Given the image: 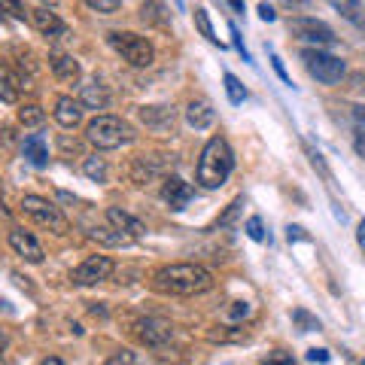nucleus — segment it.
<instances>
[{"label":"nucleus","mask_w":365,"mask_h":365,"mask_svg":"<svg viewBox=\"0 0 365 365\" xmlns=\"http://www.w3.org/2000/svg\"><path fill=\"white\" fill-rule=\"evenodd\" d=\"M356 241H359V250L365 253V220L359 222V228H356Z\"/></svg>","instance_id":"nucleus-41"},{"label":"nucleus","mask_w":365,"mask_h":365,"mask_svg":"<svg viewBox=\"0 0 365 365\" xmlns=\"http://www.w3.org/2000/svg\"><path fill=\"white\" fill-rule=\"evenodd\" d=\"M131 137H134L131 125L119 116H95L86 125V140L101 153L122 150L125 143H131Z\"/></svg>","instance_id":"nucleus-3"},{"label":"nucleus","mask_w":365,"mask_h":365,"mask_svg":"<svg viewBox=\"0 0 365 365\" xmlns=\"http://www.w3.org/2000/svg\"><path fill=\"white\" fill-rule=\"evenodd\" d=\"M21 153H25V158H28L34 168H46V165H49V150H46V143H43L40 134L25 137V143H21Z\"/></svg>","instance_id":"nucleus-19"},{"label":"nucleus","mask_w":365,"mask_h":365,"mask_svg":"<svg viewBox=\"0 0 365 365\" xmlns=\"http://www.w3.org/2000/svg\"><path fill=\"white\" fill-rule=\"evenodd\" d=\"M153 287L165 295H198L213 287V274L192 262H177V265H165L155 271Z\"/></svg>","instance_id":"nucleus-1"},{"label":"nucleus","mask_w":365,"mask_h":365,"mask_svg":"<svg viewBox=\"0 0 365 365\" xmlns=\"http://www.w3.org/2000/svg\"><path fill=\"white\" fill-rule=\"evenodd\" d=\"M362 25H365V21H362Z\"/></svg>","instance_id":"nucleus-47"},{"label":"nucleus","mask_w":365,"mask_h":365,"mask_svg":"<svg viewBox=\"0 0 365 365\" xmlns=\"http://www.w3.org/2000/svg\"><path fill=\"white\" fill-rule=\"evenodd\" d=\"M9 247L16 250V256L31 262V265H40L43 262V247L37 244V237L31 232H25V228H13V232H9Z\"/></svg>","instance_id":"nucleus-10"},{"label":"nucleus","mask_w":365,"mask_h":365,"mask_svg":"<svg viewBox=\"0 0 365 365\" xmlns=\"http://www.w3.org/2000/svg\"><path fill=\"white\" fill-rule=\"evenodd\" d=\"M292 319L302 326V332H314V329H319V319L311 317L307 311H302V307H299V311H292Z\"/></svg>","instance_id":"nucleus-31"},{"label":"nucleus","mask_w":365,"mask_h":365,"mask_svg":"<svg viewBox=\"0 0 365 365\" xmlns=\"http://www.w3.org/2000/svg\"><path fill=\"white\" fill-rule=\"evenodd\" d=\"M195 28L201 31V37L207 40V43L222 46L220 37H216V31H213V21H210V16H207V9H195Z\"/></svg>","instance_id":"nucleus-26"},{"label":"nucleus","mask_w":365,"mask_h":365,"mask_svg":"<svg viewBox=\"0 0 365 365\" xmlns=\"http://www.w3.org/2000/svg\"><path fill=\"white\" fill-rule=\"evenodd\" d=\"M4 347H6V335H4V332H0V350H4Z\"/></svg>","instance_id":"nucleus-45"},{"label":"nucleus","mask_w":365,"mask_h":365,"mask_svg":"<svg viewBox=\"0 0 365 365\" xmlns=\"http://www.w3.org/2000/svg\"><path fill=\"white\" fill-rule=\"evenodd\" d=\"M289 31L295 34L299 40L311 43V46H335V31L326 25V21H317V19H292L289 21Z\"/></svg>","instance_id":"nucleus-8"},{"label":"nucleus","mask_w":365,"mask_h":365,"mask_svg":"<svg viewBox=\"0 0 365 365\" xmlns=\"http://www.w3.org/2000/svg\"><path fill=\"white\" fill-rule=\"evenodd\" d=\"M86 6H91L95 13H116L122 6V0H86Z\"/></svg>","instance_id":"nucleus-32"},{"label":"nucleus","mask_w":365,"mask_h":365,"mask_svg":"<svg viewBox=\"0 0 365 365\" xmlns=\"http://www.w3.org/2000/svg\"><path fill=\"white\" fill-rule=\"evenodd\" d=\"M140 19L146 21V25H153V28H162L168 21L165 0H143V4H140Z\"/></svg>","instance_id":"nucleus-21"},{"label":"nucleus","mask_w":365,"mask_h":365,"mask_svg":"<svg viewBox=\"0 0 365 365\" xmlns=\"http://www.w3.org/2000/svg\"><path fill=\"white\" fill-rule=\"evenodd\" d=\"M332 356H329V350H317V347H311L304 353V362H329Z\"/></svg>","instance_id":"nucleus-34"},{"label":"nucleus","mask_w":365,"mask_h":365,"mask_svg":"<svg viewBox=\"0 0 365 365\" xmlns=\"http://www.w3.org/2000/svg\"><path fill=\"white\" fill-rule=\"evenodd\" d=\"M213 122H216V110H213V104L207 98H198V101H192V104L186 107V125L189 128L207 131Z\"/></svg>","instance_id":"nucleus-13"},{"label":"nucleus","mask_w":365,"mask_h":365,"mask_svg":"<svg viewBox=\"0 0 365 365\" xmlns=\"http://www.w3.org/2000/svg\"><path fill=\"white\" fill-rule=\"evenodd\" d=\"M113 271H116V265H113L110 256H88L83 265L73 268L71 280L76 283V287H95V283H104L113 277Z\"/></svg>","instance_id":"nucleus-7"},{"label":"nucleus","mask_w":365,"mask_h":365,"mask_svg":"<svg viewBox=\"0 0 365 365\" xmlns=\"http://www.w3.org/2000/svg\"><path fill=\"white\" fill-rule=\"evenodd\" d=\"M79 104L86 110H107L110 104V91L101 79H86L83 88H79Z\"/></svg>","instance_id":"nucleus-14"},{"label":"nucleus","mask_w":365,"mask_h":365,"mask_svg":"<svg viewBox=\"0 0 365 365\" xmlns=\"http://www.w3.org/2000/svg\"><path fill=\"white\" fill-rule=\"evenodd\" d=\"M259 19L262 21H274V19H277V13H274L271 4H259Z\"/></svg>","instance_id":"nucleus-37"},{"label":"nucleus","mask_w":365,"mask_h":365,"mask_svg":"<svg viewBox=\"0 0 365 365\" xmlns=\"http://www.w3.org/2000/svg\"><path fill=\"white\" fill-rule=\"evenodd\" d=\"M134 332H137V338H140L146 347H165L168 341H170V335H174V329H170L165 319L146 317V319H137Z\"/></svg>","instance_id":"nucleus-9"},{"label":"nucleus","mask_w":365,"mask_h":365,"mask_svg":"<svg viewBox=\"0 0 365 365\" xmlns=\"http://www.w3.org/2000/svg\"><path fill=\"white\" fill-rule=\"evenodd\" d=\"M88 235L95 237V241L107 244V247H131V244H134V237H128L125 232H119L116 225H98V228H91Z\"/></svg>","instance_id":"nucleus-20"},{"label":"nucleus","mask_w":365,"mask_h":365,"mask_svg":"<svg viewBox=\"0 0 365 365\" xmlns=\"http://www.w3.org/2000/svg\"><path fill=\"white\" fill-rule=\"evenodd\" d=\"M353 86H356L359 91H365V73H356V76H353Z\"/></svg>","instance_id":"nucleus-43"},{"label":"nucleus","mask_w":365,"mask_h":365,"mask_svg":"<svg viewBox=\"0 0 365 365\" xmlns=\"http://www.w3.org/2000/svg\"><path fill=\"white\" fill-rule=\"evenodd\" d=\"M31 25L37 28L43 37H49V40H58L67 34V25L52 13V9H46V6H37V9H31Z\"/></svg>","instance_id":"nucleus-12"},{"label":"nucleus","mask_w":365,"mask_h":365,"mask_svg":"<svg viewBox=\"0 0 365 365\" xmlns=\"http://www.w3.org/2000/svg\"><path fill=\"white\" fill-rule=\"evenodd\" d=\"M107 222L116 225L119 232H125L128 237H134V241H137V237H143V232H146L140 220H134L131 213H125V210H119V207H107Z\"/></svg>","instance_id":"nucleus-17"},{"label":"nucleus","mask_w":365,"mask_h":365,"mask_svg":"<svg viewBox=\"0 0 365 365\" xmlns=\"http://www.w3.org/2000/svg\"><path fill=\"white\" fill-rule=\"evenodd\" d=\"M162 198H165V204L170 210H182L192 198H195V189H192L186 180H180V177H168L165 186H162Z\"/></svg>","instance_id":"nucleus-11"},{"label":"nucleus","mask_w":365,"mask_h":365,"mask_svg":"<svg viewBox=\"0 0 365 365\" xmlns=\"http://www.w3.org/2000/svg\"><path fill=\"white\" fill-rule=\"evenodd\" d=\"M19 88H21L19 79L9 73L4 64H0V101H4V104H16V101H19Z\"/></svg>","instance_id":"nucleus-22"},{"label":"nucleus","mask_w":365,"mask_h":365,"mask_svg":"<svg viewBox=\"0 0 365 365\" xmlns=\"http://www.w3.org/2000/svg\"><path fill=\"white\" fill-rule=\"evenodd\" d=\"M302 61L307 67V73H311L317 83H326V86H338L341 79H344V73H347V64L341 61V58H335V55L323 52L319 46L304 49L302 52Z\"/></svg>","instance_id":"nucleus-5"},{"label":"nucleus","mask_w":365,"mask_h":365,"mask_svg":"<svg viewBox=\"0 0 365 365\" xmlns=\"http://www.w3.org/2000/svg\"><path fill=\"white\" fill-rule=\"evenodd\" d=\"M222 79H225V95H228V101H232V104H244V101H247V88L241 86V79H237L235 73H225Z\"/></svg>","instance_id":"nucleus-27"},{"label":"nucleus","mask_w":365,"mask_h":365,"mask_svg":"<svg viewBox=\"0 0 365 365\" xmlns=\"http://www.w3.org/2000/svg\"><path fill=\"white\" fill-rule=\"evenodd\" d=\"M353 146H356V153L365 158V131H359V134H356V140H353Z\"/></svg>","instance_id":"nucleus-40"},{"label":"nucleus","mask_w":365,"mask_h":365,"mask_svg":"<svg viewBox=\"0 0 365 365\" xmlns=\"http://www.w3.org/2000/svg\"><path fill=\"white\" fill-rule=\"evenodd\" d=\"M19 122L25 125V128H37V125L46 122V110L40 104H25L19 110Z\"/></svg>","instance_id":"nucleus-23"},{"label":"nucleus","mask_w":365,"mask_h":365,"mask_svg":"<svg viewBox=\"0 0 365 365\" xmlns=\"http://www.w3.org/2000/svg\"><path fill=\"white\" fill-rule=\"evenodd\" d=\"M119 362H125V365H134V362H137V356H134L131 350H119L116 356H110V359H107V365H119Z\"/></svg>","instance_id":"nucleus-33"},{"label":"nucleus","mask_w":365,"mask_h":365,"mask_svg":"<svg viewBox=\"0 0 365 365\" xmlns=\"http://www.w3.org/2000/svg\"><path fill=\"white\" fill-rule=\"evenodd\" d=\"M83 170H86V177H88V180L107 182V162H104L101 155H88L86 162H83Z\"/></svg>","instance_id":"nucleus-24"},{"label":"nucleus","mask_w":365,"mask_h":365,"mask_svg":"<svg viewBox=\"0 0 365 365\" xmlns=\"http://www.w3.org/2000/svg\"><path fill=\"white\" fill-rule=\"evenodd\" d=\"M107 43L116 49L125 61H128L131 67H150L155 61V49L153 43L140 37V34L134 31H110L107 34Z\"/></svg>","instance_id":"nucleus-4"},{"label":"nucleus","mask_w":365,"mask_h":365,"mask_svg":"<svg viewBox=\"0 0 365 365\" xmlns=\"http://www.w3.org/2000/svg\"><path fill=\"white\" fill-rule=\"evenodd\" d=\"M287 232H289V235H287V237H289V244H292V241H307V235H304V228H302V225H289Z\"/></svg>","instance_id":"nucleus-36"},{"label":"nucleus","mask_w":365,"mask_h":365,"mask_svg":"<svg viewBox=\"0 0 365 365\" xmlns=\"http://www.w3.org/2000/svg\"><path fill=\"white\" fill-rule=\"evenodd\" d=\"M232 37H235V46H237V52L244 55V61H250V55H247V49H244V43H241V34H237V28L232 25Z\"/></svg>","instance_id":"nucleus-39"},{"label":"nucleus","mask_w":365,"mask_h":365,"mask_svg":"<svg viewBox=\"0 0 365 365\" xmlns=\"http://www.w3.org/2000/svg\"><path fill=\"white\" fill-rule=\"evenodd\" d=\"M0 13H9V16L19 19V21H28V19H31V13L25 9V4H21V0H0Z\"/></svg>","instance_id":"nucleus-28"},{"label":"nucleus","mask_w":365,"mask_h":365,"mask_svg":"<svg viewBox=\"0 0 365 365\" xmlns=\"http://www.w3.org/2000/svg\"><path fill=\"white\" fill-rule=\"evenodd\" d=\"M0 201H4V182H0Z\"/></svg>","instance_id":"nucleus-46"},{"label":"nucleus","mask_w":365,"mask_h":365,"mask_svg":"<svg viewBox=\"0 0 365 365\" xmlns=\"http://www.w3.org/2000/svg\"><path fill=\"white\" fill-rule=\"evenodd\" d=\"M228 6H232L235 13H244V0H228Z\"/></svg>","instance_id":"nucleus-44"},{"label":"nucleus","mask_w":365,"mask_h":365,"mask_svg":"<svg viewBox=\"0 0 365 365\" xmlns=\"http://www.w3.org/2000/svg\"><path fill=\"white\" fill-rule=\"evenodd\" d=\"M83 104H79L76 98H58L55 101V122L61 125V128H76L79 122H83Z\"/></svg>","instance_id":"nucleus-15"},{"label":"nucleus","mask_w":365,"mask_h":365,"mask_svg":"<svg viewBox=\"0 0 365 365\" xmlns=\"http://www.w3.org/2000/svg\"><path fill=\"white\" fill-rule=\"evenodd\" d=\"M241 207H244V198H235V201L225 207V213L220 216V220H216V225H220V228H228V225H232V222L237 220V213H241Z\"/></svg>","instance_id":"nucleus-29"},{"label":"nucleus","mask_w":365,"mask_h":365,"mask_svg":"<svg viewBox=\"0 0 365 365\" xmlns=\"http://www.w3.org/2000/svg\"><path fill=\"white\" fill-rule=\"evenodd\" d=\"M332 6H335L344 19L356 21V25H362V21H365V16H362V4H359V0H332Z\"/></svg>","instance_id":"nucleus-25"},{"label":"nucleus","mask_w":365,"mask_h":365,"mask_svg":"<svg viewBox=\"0 0 365 365\" xmlns=\"http://www.w3.org/2000/svg\"><path fill=\"white\" fill-rule=\"evenodd\" d=\"M271 64H274V71H277V76H280V79H283V83H287V86H289V83H292V79H289V73H287V67H283V61L277 58V55H271Z\"/></svg>","instance_id":"nucleus-35"},{"label":"nucleus","mask_w":365,"mask_h":365,"mask_svg":"<svg viewBox=\"0 0 365 365\" xmlns=\"http://www.w3.org/2000/svg\"><path fill=\"white\" fill-rule=\"evenodd\" d=\"M353 119H356L359 125H365V107L359 104V107H353Z\"/></svg>","instance_id":"nucleus-42"},{"label":"nucleus","mask_w":365,"mask_h":365,"mask_svg":"<svg viewBox=\"0 0 365 365\" xmlns=\"http://www.w3.org/2000/svg\"><path fill=\"white\" fill-rule=\"evenodd\" d=\"M49 67L55 79H61V83H76L79 76H83V71H79V61L73 58V55H64V52H55L49 58Z\"/></svg>","instance_id":"nucleus-16"},{"label":"nucleus","mask_w":365,"mask_h":365,"mask_svg":"<svg viewBox=\"0 0 365 365\" xmlns=\"http://www.w3.org/2000/svg\"><path fill=\"white\" fill-rule=\"evenodd\" d=\"M244 232L250 235V241H256V244H262V241H265V225H262V220H259V216H250V220H247V225H244Z\"/></svg>","instance_id":"nucleus-30"},{"label":"nucleus","mask_w":365,"mask_h":365,"mask_svg":"<svg viewBox=\"0 0 365 365\" xmlns=\"http://www.w3.org/2000/svg\"><path fill=\"white\" fill-rule=\"evenodd\" d=\"M232 168H235V155H232V150H228V143L222 140V137H210L201 150L195 177H198V182L204 189H220V186H225Z\"/></svg>","instance_id":"nucleus-2"},{"label":"nucleus","mask_w":365,"mask_h":365,"mask_svg":"<svg viewBox=\"0 0 365 365\" xmlns=\"http://www.w3.org/2000/svg\"><path fill=\"white\" fill-rule=\"evenodd\" d=\"M311 165L319 170V174H323L326 180H329V170H326V165H323V155H319V153H311Z\"/></svg>","instance_id":"nucleus-38"},{"label":"nucleus","mask_w":365,"mask_h":365,"mask_svg":"<svg viewBox=\"0 0 365 365\" xmlns=\"http://www.w3.org/2000/svg\"><path fill=\"white\" fill-rule=\"evenodd\" d=\"M140 119L153 131H170L174 128V110L170 107H140Z\"/></svg>","instance_id":"nucleus-18"},{"label":"nucleus","mask_w":365,"mask_h":365,"mask_svg":"<svg viewBox=\"0 0 365 365\" xmlns=\"http://www.w3.org/2000/svg\"><path fill=\"white\" fill-rule=\"evenodd\" d=\"M19 207H21V213H25L28 220H34V222L43 225V228H49V232H55V235H64V232H67L64 213L55 207L52 201H46V198H40V195H25Z\"/></svg>","instance_id":"nucleus-6"}]
</instances>
